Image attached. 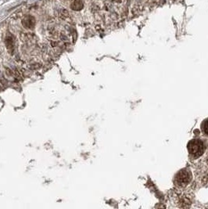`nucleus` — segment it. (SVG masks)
I'll use <instances>...</instances> for the list:
<instances>
[{
	"label": "nucleus",
	"instance_id": "f03ea898",
	"mask_svg": "<svg viewBox=\"0 0 208 209\" xmlns=\"http://www.w3.org/2000/svg\"><path fill=\"white\" fill-rule=\"evenodd\" d=\"M192 180V174L190 170L182 169L175 175V182L178 186H185Z\"/></svg>",
	"mask_w": 208,
	"mask_h": 209
},
{
	"label": "nucleus",
	"instance_id": "423d86ee",
	"mask_svg": "<svg viewBox=\"0 0 208 209\" xmlns=\"http://www.w3.org/2000/svg\"><path fill=\"white\" fill-rule=\"evenodd\" d=\"M207 165H208V156H207Z\"/></svg>",
	"mask_w": 208,
	"mask_h": 209
},
{
	"label": "nucleus",
	"instance_id": "20e7f679",
	"mask_svg": "<svg viewBox=\"0 0 208 209\" xmlns=\"http://www.w3.org/2000/svg\"><path fill=\"white\" fill-rule=\"evenodd\" d=\"M70 7L74 10H81L83 8V2L82 0H75L70 5Z\"/></svg>",
	"mask_w": 208,
	"mask_h": 209
},
{
	"label": "nucleus",
	"instance_id": "39448f33",
	"mask_svg": "<svg viewBox=\"0 0 208 209\" xmlns=\"http://www.w3.org/2000/svg\"><path fill=\"white\" fill-rule=\"evenodd\" d=\"M201 128L203 133L206 136H208V118H206L202 122Z\"/></svg>",
	"mask_w": 208,
	"mask_h": 209
},
{
	"label": "nucleus",
	"instance_id": "7ed1b4c3",
	"mask_svg": "<svg viewBox=\"0 0 208 209\" xmlns=\"http://www.w3.org/2000/svg\"><path fill=\"white\" fill-rule=\"evenodd\" d=\"M22 24L27 28H33L35 25V19L31 16H27L23 19Z\"/></svg>",
	"mask_w": 208,
	"mask_h": 209
},
{
	"label": "nucleus",
	"instance_id": "f257e3e1",
	"mask_svg": "<svg viewBox=\"0 0 208 209\" xmlns=\"http://www.w3.org/2000/svg\"><path fill=\"white\" fill-rule=\"evenodd\" d=\"M187 148L190 155L194 158H199L205 151L204 142L199 139H193L190 140L188 143Z\"/></svg>",
	"mask_w": 208,
	"mask_h": 209
}]
</instances>
